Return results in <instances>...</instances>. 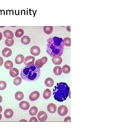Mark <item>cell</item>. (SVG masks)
Returning <instances> with one entry per match:
<instances>
[{"label": "cell", "mask_w": 120, "mask_h": 135, "mask_svg": "<svg viewBox=\"0 0 120 135\" xmlns=\"http://www.w3.org/2000/svg\"><path fill=\"white\" fill-rule=\"evenodd\" d=\"M5 43L7 46L11 47L13 45L14 43V40L13 39L11 40L6 39L5 41Z\"/></svg>", "instance_id": "cell-28"}, {"label": "cell", "mask_w": 120, "mask_h": 135, "mask_svg": "<svg viewBox=\"0 0 120 135\" xmlns=\"http://www.w3.org/2000/svg\"><path fill=\"white\" fill-rule=\"evenodd\" d=\"M52 61L53 64L56 65H60L62 62V59L60 56H55L53 57Z\"/></svg>", "instance_id": "cell-10"}, {"label": "cell", "mask_w": 120, "mask_h": 135, "mask_svg": "<svg viewBox=\"0 0 120 135\" xmlns=\"http://www.w3.org/2000/svg\"><path fill=\"white\" fill-rule=\"evenodd\" d=\"M37 117L39 121L41 122H44L47 120L48 116L45 112L41 111L38 114Z\"/></svg>", "instance_id": "cell-7"}, {"label": "cell", "mask_w": 120, "mask_h": 135, "mask_svg": "<svg viewBox=\"0 0 120 135\" xmlns=\"http://www.w3.org/2000/svg\"><path fill=\"white\" fill-rule=\"evenodd\" d=\"M35 57L32 56H29L26 57L24 61V64L26 66L33 64L35 62Z\"/></svg>", "instance_id": "cell-6"}, {"label": "cell", "mask_w": 120, "mask_h": 135, "mask_svg": "<svg viewBox=\"0 0 120 135\" xmlns=\"http://www.w3.org/2000/svg\"><path fill=\"white\" fill-rule=\"evenodd\" d=\"M29 122H38V120L36 117H33L31 118Z\"/></svg>", "instance_id": "cell-32"}, {"label": "cell", "mask_w": 120, "mask_h": 135, "mask_svg": "<svg viewBox=\"0 0 120 135\" xmlns=\"http://www.w3.org/2000/svg\"><path fill=\"white\" fill-rule=\"evenodd\" d=\"M4 61L2 58L0 57V66H2L3 63Z\"/></svg>", "instance_id": "cell-33"}, {"label": "cell", "mask_w": 120, "mask_h": 135, "mask_svg": "<svg viewBox=\"0 0 120 135\" xmlns=\"http://www.w3.org/2000/svg\"><path fill=\"white\" fill-rule=\"evenodd\" d=\"M24 32L22 29L17 30L15 33V36L17 38H20L23 36L24 34Z\"/></svg>", "instance_id": "cell-26"}, {"label": "cell", "mask_w": 120, "mask_h": 135, "mask_svg": "<svg viewBox=\"0 0 120 135\" xmlns=\"http://www.w3.org/2000/svg\"><path fill=\"white\" fill-rule=\"evenodd\" d=\"M40 94L37 91H34L31 93L29 96V98L31 101H34L37 100L39 97Z\"/></svg>", "instance_id": "cell-9"}, {"label": "cell", "mask_w": 120, "mask_h": 135, "mask_svg": "<svg viewBox=\"0 0 120 135\" xmlns=\"http://www.w3.org/2000/svg\"><path fill=\"white\" fill-rule=\"evenodd\" d=\"M21 42L24 45H28L31 42L30 39L28 36H25L21 38Z\"/></svg>", "instance_id": "cell-18"}, {"label": "cell", "mask_w": 120, "mask_h": 135, "mask_svg": "<svg viewBox=\"0 0 120 135\" xmlns=\"http://www.w3.org/2000/svg\"><path fill=\"white\" fill-rule=\"evenodd\" d=\"M15 98L16 100L19 101L22 100L24 98L23 93L20 91L16 92L15 95Z\"/></svg>", "instance_id": "cell-22"}, {"label": "cell", "mask_w": 120, "mask_h": 135, "mask_svg": "<svg viewBox=\"0 0 120 135\" xmlns=\"http://www.w3.org/2000/svg\"><path fill=\"white\" fill-rule=\"evenodd\" d=\"M7 87L6 83L4 81H0V90H3L5 89Z\"/></svg>", "instance_id": "cell-31"}, {"label": "cell", "mask_w": 120, "mask_h": 135, "mask_svg": "<svg viewBox=\"0 0 120 135\" xmlns=\"http://www.w3.org/2000/svg\"><path fill=\"white\" fill-rule=\"evenodd\" d=\"M19 106L20 108L24 110H28L30 107L29 103L25 101H23L20 102L19 104Z\"/></svg>", "instance_id": "cell-11"}, {"label": "cell", "mask_w": 120, "mask_h": 135, "mask_svg": "<svg viewBox=\"0 0 120 135\" xmlns=\"http://www.w3.org/2000/svg\"><path fill=\"white\" fill-rule=\"evenodd\" d=\"M4 36L8 39H12L14 37L13 33L9 30H6L3 32Z\"/></svg>", "instance_id": "cell-13"}, {"label": "cell", "mask_w": 120, "mask_h": 135, "mask_svg": "<svg viewBox=\"0 0 120 135\" xmlns=\"http://www.w3.org/2000/svg\"><path fill=\"white\" fill-rule=\"evenodd\" d=\"M53 30L52 26H44V32L48 35L51 34L52 33Z\"/></svg>", "instance_id": "cell-23"}, {"label": "cell", "mask_w": 120, "mask_h": 135, "mask_svg": "<svg viewBox=\"0 0 120 135\" xmlns=\"http://www.w3.org/2000/svg\"><path fill=\"white\" fill-rule=\"evenodd\" d=\"M38 112V108L35 106L32 107L29 111V114L32 116L36 115Z\"/></svg>", "instance_id": "cell-24"}, {"label": "cell", "mask_w": 120, "mask_h": 135, "mask_svg": "<svg viewBox=\"0 0 120 135\" xmlns=\"http://www.w3.org/2000/svg\"><path fill=\"white\" fill-rule=\"evenodd\" d=\"M2 97L0 95V103H1L2 101Z\"/></svg>", "instance_id": "cell-35"}, {"label": "cell", "mask_w": 120, "mask_h": 135, "mask_svg": "<svg viewBox=\"0 0 120 135\" xmlns=\"http://www.w3.org/2000/svg\"><path fill=\"white\" fill-rule=\"evenodd\" d=\"M40 48L36 46H33L30 49V53L31 54L35 56H38L40 54Z\"/></svg>", "instance_id": "cell-8"}, {"label": "cell", "mask_w": 120, "mask_h": 135, "mask_svg": "<svg viewBox=\"0 0 120 135\" xmlns=\"http://www.w3.org/2000/svg\"><path fill=\"white\" fill-rule=\"evenodd\" d=\"M48 61V58L46 57H43L42 58L36 60L35 64L39 68H41L46 64Z\"/></svg>", "instance_id": "cell-5"}, {"label": "cell", "mask_w": 120, "mask_h": 135, "mask_svg": "<svg viewBox=\"0 0 120 135\" xmlns=\"http://www.w3.org/2000/svg\"><path fill=\"white\" fill-rule=\"evenodd\" d=\"M47 110L48 112L51 113H55L57 110V106L53 103L49 104L47 106Z\"/></svg>", "instance_id": "cell-12"}, {"label": "cell", "mask_w": 120, "mask_h": 135, "mask_svg": "<svg viewBox=\"0 0 120 135\" xmlns=\"http://www.w3.org/2000/svg\"><path fill=\"white\" fill-rule=\"evenodd\" d=\"M53 72L57 76L60 75L62 72L61 68L60 66H56L54 68Z\"/></svg>", "instance_id": "cell-21"}, {"label": "cell", "mask_w": 120, "mask_h": 135, "mask_svg": "<svg viewBox=\"0 0 120 135\" xmlns=\"http://www.w3.org/2000/svg\"><path fill=\"white\" fill-rule=\"evenodd\" d=\"M22 82L21 78L20 77H18L15 78L14 80V85L17 86L20 85Z\"/></svg>", "instance_id": "cell-30"}, {"label": "cell", "mask_w": 120, "mask_h": 135, "mask_svg": "<svg viewBox=\"0 0 120 135\" xmlns=\"http://www.w3.org/2000/svg\"><path fill=\"white\" fill-rule=\"evenodd\" d=\"M2 106H0V114L1 113L2 111Z\"/></svg>", "instance_id": "cell-36"}, {"label": "cell", "mask_w": 120, "mask_h": 135, "mask_svg": "<svg viewBox=\"0 0 120 135\" xmlns=\"http://www.w3.org/2000/svg\"><path fill=\"white\" fill-rule=\"evenodd\" d=\"M45 83L46 86L51 87L54 85V82L52 79L51 78H48L46 79Z\"/></svg>", "instance_id": "cell-19"}, {"label": "cell", "mask_w": 120, "mask_h": 135, "mask_svg": "<svg viewBox=\"0 0 120 135\" xmlns=\"http://www.w3.org/2000/svg\"><path fill=\"white\" fill-rule=\"evenodd\" d=\"M47 53L51 57L61 56L63 54L64 43L62 38L57 37L50 38L47 40Z\"/></svg>", "instance_id": "cell-1"}, {"label": "cell", "mask_w": 120, "mask_h": 135, "mask_svg": "<svg viewBox=\"0 0 120 135\" xmlns=\"http://www.w3.org/2000/svg\"><path fill=\"white\" fill-rule=\"evenodd\" d=\"M64 42V45L67 47H70L71 46V39L70 38L66 37L63 40Z\"/></svg>", "instance_id": "cell-29"}, {"label": "cell", "mask_w": 120, "mask_h": 135, "mask_svg": "<svg viewBox=\"0 0 120 135\" xmlns=\"http://www.w3.org/2000/svg\"><path fill=\"white\" fill-rule=\"evenodd\" d=\"M40 74V68L34 64L24 67L22 70L21 76L22 78L25 81L33 82L38 80Z\"/></svg>", "instance_id": "cell-2"}, {"label": "cell", "mask_w": 120, "mask_h": 135, "mask_svg": "<svg viewBox=\"0 0 120 135\" xmlns=\"http://www.w3.org/2000/svg\"><path fill=\"white\" fill-rule=\"evenodd\" d=\"M62 69L63 73L66 74L69 73L71 70L70 67L67 65H65L64 66L62 67Z\"/></svg>", "instance_id": "cell-27"}, {"label": "cell", "mask_w": 120, "mask_h": 135, "mask_svg": "<svg viewBox=\"0 0 120 135\" xmlns=\"http://www.w3.org/2000/svg\"><path fill=\"white\" fill-rule=\"evenodd\" d=\"M2 115L1 114H0V120H1L2 119Z\"/></svg>", "instance_id": "cell-37"}, {"label": "cell", "mask_w": 120, "mask_h": 135, "mask_svg": "<svg viewBox=\"0 0 120 135\" xmlns=\"http://www.w3.org/2000/svg\"><path fill=\"white\" fill-rule=\"evenodd\" d=\"M4 67L7 69H10L12 68L13 66V62L10 60L6 61L4 63Z\"/></svg>", "instance_id": "cell-25"}, {"label": "cell", "mask_w": 120, "mask_h": 135, "mask_svg": "<svg viewBox=\"0 0 120 135\" xmlns=\"http://www.w3.org/2000/svg\"><path fill=\"white\" fill-rule=\"evenodd\" d=\"M70 88L65 83H57L53 90L55 99L59 102L66 100L70 94Z\"/></svg>", "instance_id": "cell-3"}, {"label": "cell", "mask_w": 120, "mask_h": 135, "mask_svg": "<svg viewBox=\"0 0 120 135\" xmlns=\"http://www.w3.org/2000/svg\"><path fill=\"white\" fill-rule=\"evenodd\" d=\"M19 70L16 68H12L10 70V74L11 76L13 78L17 77L19 75Z\"/></svg>", "instance_id": "cell-16"}, {"label": "cell", "mask_w": 120, "mask_h": 135, "mask_svg": "<svg viewBox=\"0 0 120 135\" xmlns=\"http://www.w3.org/2000/svg\"><path fill=\"white\" fill-rule=\"evenodd\" d=\"M68 111L67 108L65 106L61 105L58 108V113L60 116H64L66 115L68 113Z\"/></svg>", "instance_id": "cell-4"}, {"label": "cell", "mask_w": 120, "mask_h": 135, "mask_svg": "<svg viewBox=\"0 0 120 135\" xmlns=\"http://www.w3.org/2000/svg\"><path fill=\"white\" fill-rule=\"evenodd\" d=\"M51 95V91L49 89H46L44 91L43 96L44 98L46 100L49 99Z\"/></svg>", "instance_id": "cell-20"}, {"label": "cell", "mask_w": 120, "mask_h": 135, "mask_svg": "<svg viewBox=\"0 0 120 135\" xmlns=\"http://www.w3.org/2000/svg\"><path fill=\"white\" fill-rule=\"evenodd\" d=\"M2 37L3 35L2 33L1 32H0V41L2 39Z\"/></svg>", "instance_id": "cell-34"}, {"label": "cell", "mask_w": 120, "mask_h": 135, "mask_svg": "<svg viewBox=\"0 0 120 135\" xmlns=\"http://www.w3.org/2000/svg\"><path fill=\"white\" fill-rule=\"evenodd\" d=\"M24 59L25 58L23 55L22 54H19L16 57L15 60V62L17 64H21L24 61Z\"/></svg>", "instance_id": "cell-17"}, {"label": "cell", "mask_w": 120, "mask_h": 135, "mask_svg": "<svg viewBox=\"0 0 120 135\" xmlns=\"http://www.w3.org/2000/svg\"><path fill=\"white\" fill-rule=\"evenodd\" d=\"M13 111L10 109H6L4 112V116L7 118H11L13 117Z\"/></svg>", "instance_id": "cell-15"}, {"label": "cell", "mask_w": 120, "mask_h": 135, "mask_svg": "<svg viewBox=\"0 0 120 135\" xmlns=\"http://www.w3.org/2000/svg\"><path fill=\"white\" fill-rule=\"evenodd\" d=\"M2 53L4 56L6 57H8L11 56L12 52V50L10 48H6L3 49Z\"/></svg>", "instance_id": "cell-14"}]
</instances>
